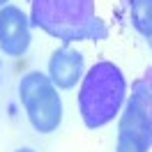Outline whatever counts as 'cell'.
I'll return each mask as SVG.
<instances>
[{"instance_id":"cell-1","label":"cell","mask_w":152,"mask_h":152,"mask_svg":"<svg viewBox=\"0 0 152 152\" xmlns=\"http://www.w3.org/2000/svg\"><path fill=\"white\" fill-rule=\"evenodd\" d=\"M30 26L65 44L108 37V26L95 14V0H32Z\"/></svg>"},{"instance_id":"cell-2","label":"cell","mask_w":152,"mask_h":152,"mask_svg":"<svg viewBox=\"0 0 152 152\" xmlns=\"http://www.w3.org/2000/svg\"><path fill=\"white\" fill-rule=\"evenodd\" d=\"M127 97V81L122 69L108 60L95 62L83 74L78 90V111L88 129H99L120 113Z\"/></svg>"},{"instance_id":"cell-3","label":"cell","mask_w":152,"mask_h":152,"mask_svg":"<svg viewBox=\"0 0 152 152\" xmlns=\"http://www.w3.org/2000/svg\"><path fill=\"white\" fill-rule=\"evenodd\" d=\"M19 97L32 129L39 134L56 132L62 122V99L56 83L42 72H30L21 78Z\"/></svg>"},{"instance_id":"cell-4","label":"cell","mask_w":152,"mask_h":152,"mask_svg":"<svg viewBox=\"0 0 152 152\" xmlns=\"http://www.w3.org/2000/svg\"><path fill=\"white\" fill-rule=\"evenodd\" d=\"M152 148V108L143 92L132 83V97L124 104L118 127L115 152H150Z\"/></svg>"},{"instance_id":"cell-5","label":"cell","mask_w":152,"mask_h":152,"mask_svg":"<svg viewBox=\"0 0 152 152\" xmlns=\"http://www.w3.org/2000/svg\"><path fill=\"white\" fill-rule=\"evenodd\" d=\"M30 19L14 5L0 7V48L12 58L23 56L30 46Z\"/></svg>"},{"instance_id":"cell-6","label":"cell","mask_w":152,"mask_h":152,"mask_svg":"<svg viewBox=\"0 0 152 152\" xmlns=\"http://www.w3.org/2000/svg\"><path fill=\"white\" fill-rule=\"evenodd\" d=\"M48 78L58 90H72L83 78V53L72 46L56 48L48 60Z\"/></svg>"},{"instance_id":"cell-7","label":"cell","mask_w":152,"mask_h":152,"mask_svg":"<svg viewBox=\"0 0 152 152\" xmlns=\"http://www.w3.org/2000/svg\"><path fill=\"white\" fill-rule=\"evenodd\" d=\"M129 14H132V26L136 28V32H141L148 39L152 35V0H132Z\"/></svg>"},{"instance_id":"cell-8","label":"cell","mask_w":152,"mask_h":152,"mask_svg":"<svg viewBox=\"0 0 152 152\" xmlns=\"http://www.w3.org/2000/svg\"><path fill=\"white\" fill-rule=\"evenodd\" d=\"M134 86L143 92V97L148 99V104H150V108H152V67H148V69H145V74H143L141 78H136V81H134Z\"/></svg>"},{"instance_id":"cell-9","label":"cell","mask_w":152,"mask_h":152,"mask_svg":"<svg viewBox=\"0 0 152 152\" xmlns=\"http://www.w3.org/2000/svg\"><path fill=\"white\" fill-rule=\"evenodd\" d=\"M16 152H35L32 148H21V150H16Z\"/></svg>"},{"instance_id":"cell-10","label":"cell","mask_w":152,"mask_h":152,"mask_svg":"<svg viewBox=\"0 0 152 152\" xmlns=\"http://www.w3.org/2000/svg\"><path fill=\"white\" fill-rule=\"evenodd\" d=\"M7 2H10V0H0V7H5V5H7Z\"/></svg>"},{"instance_id":"cell-11","label":"cell","mask_w":152,"mask_h":152,"mask_svg":"<svg viewBox=\"0 0 152 152\" xmlns=\"http://www.w3.org/2000/svg\"><path fill=\"white\" fill-rule=\"evenodd\" d=\"M148 44H150V48H152V35H150V37H148Z\"/></svg>"}]
</instances>
